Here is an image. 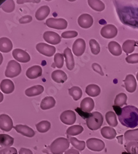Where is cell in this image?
I'll return each instance as SVG.
<instances>
[{
  "label": "cell",
  "mask_w": 138,
  "mask_h": 154,
  "mask_svg": "<svg viewBox=\"0 0 138 154\" xmlns=\"http://www.w3.org/2000/svg\"><path fill=\"white\" fill-rule=\"evenodd\" d=\"M117 115L123 126L130 128H134L138 126V109L135 106H125L120 109Z\"/></svg>",
  "instance_id": "obj_1"
},
{
  "label": "cell",
  "mask_w": 138,
  "mask_h": 154,
  "mask_svg": "<svg viewBox=\"0 0 138 154\" xmlns=\"http://www.w3.org/2000/svg\"><path fill=\"white\" fill-rule=\"evenodd\" d=\"M70 142L65 137H58L55 139L49 146V149L53 154H62L69 148Z\"/></svg>",
  "instance_id": "obj_2"
},
{
  "label": "cell",
  "mask_w": 138,
  "mask_h": 154,
  "mask_svg": "<svg viewBox=\"0 0 138 154\" xmlns=\"http://www.w3.org/2000/svg\"><path fill=\"white\" fill-rule=\"evenodd\" d=\"M103 122L104 118L103 115L99 112H94L86 119V125L90 130L96 131L101 127Z\"/></svg>",
  "instance_id": "obj_3"
},
{
  "label": "cell",
  "mask_w": 138,
  "mask_h": 154,
  "mask_svg": "<svg viewBox=\"0 0 138 154\" xmlns=\"http://www.w3.org/2000/svg\"><path fill=\"white\" fill-rule=\"evenodd\" d=\"M22 68L20 63L14 60H10L6 67L5 71V76L8 78H14L21 73Z\"/></svg>",
  "instance_id": "obj_4"
},
{
  "label": "cell",
  "mask_w": 138,
  "mask_h": 154,
  "mask_svg": "<svg viewBox=\"0 0 138 154\" xmlns=\"http://www.w3.org/2000/svg\"><path fill=\"white\" fill-rule=\"evenodd\" d=\"M46 25L49 28L57 30H64L67 29L68 23L66 20L62 18H49L46 20Z\"/></svg>",
  "instance_id": "obj_5"
},
{
  "label": "cell",
  "mask_w": 138,
  "mask_h": 154,
  "mask_svg": "<svg viewBox=\"0 0 138 154\" xmlns=\"http://www.w3.org/2000/svg\"><path fill=\"white\" fill-rule=\"evenodd\" d=\"M86 146L91 151L101 152L105 148V143L101 139L90 138L86 140Z\"/></svg>",
  "instance_id": "obj_6"
},
{
  "label": "cell",
  "mask_w": 138,
  "mask_h": 154,
  "mask_svg": "<svg viewBox=\"0 0 138 154\" xmlns=\"http://www.w3.org/2000/svg\"><path fill=\"white\" fill-rule=\"evenodd\" d=\"M36 49L40 54L47 57L53 56L55 54L56 51L54 46H50L44 43H40L37 44L36 46Z\"/></svg>",
  "instance_id": "obj_7"
},
{
  "label": "cell",
  "mask_w": 138,
  "mask_h": 154,
  "mask_svg": "<svg viewBox=\"0 0 138 154\" xmlns=\"http://www.w3.org/2000/svg\"><path fill=\"white\" fill-rule=\"evenodd\" d=\"M60 120L65 125H72L76 122V113H75L74 111L71 110H66L60 114Z\"/></svg>",
  "instance_id": "obj_8"
},
{
  "label": "cell",
  "mask_w": 138,
  "mask_h": 154,
  "mask_svg": "<svg viewBox=\"0 0 138 154\" xmlns=\"http://www.w3.org/2000/svg\"><path fill=\"white\" fill-rule=\"evenodd\" d=\"M118 33L117 28L112 24H108L104 26L101 30V35L106 39L115 38Z\"/></svg>",
  "instance_id": "obj_9"
},
{
  "label": "cell",
  "mask_w": 138,
  "mask_h": 154,
  "mask_svg": "<svg viewBox=\"0 0 138 154\" xmlns=\"http://www.w3.org/2000/svg\"><path fill=\"white\" fill-rule=\"evenodd\" d=\"M13 127V122L9 115L6 114L0 115V129L2 131L9 132Z\"/></svg>",
  "instance_id": "obj_10"
},
{
  "label": "cell",
  "mask_w": 138,
  "mask_h": 154,
  "mask_svg": "<svg viewBox=\"0 0 138 154\" xmlns=\"http://www.w3.org/2000/svg\"><path fill=\"white\" fill-rule=\"evenodd\" d=\"M86 49V42L82 38H78L73 44L72 51L74 55L80 57L83 54Z\"/></svg>",
  "instance_id": "obj_11"
},
{
  "label": "cell",
  "mask_w": 138,
  "mask_h": 154,
  "mask_svg": "<svg viewBox=\"0 0 138 154\" xmlns=\"http://www.w3.org/2000/svg\"><path fill=\"white\" fill-rule=\"evenodd\" d=\"M12 56L18 62L22 63L29 62L31 58L28 53L21 49H15L12 51Z\"/></svg>",
  "instance_id": "obj_12"
},
{
  "label": "cell",
  "mask_w": 138,
  "mask_h": 154,
  "mask_svg": "<svg viewBox=\"0 0 138 154\" xmlns=\"http://www.w3.org/2000/svg\"><path fill=\"white\" fill-rule=\"evenodd\" d=\"M61 38L59 34L52 31H47L43 33L44 41L53 45L59 44L61 42Z\"/></svg>",
  "instance_id": "obj_13"
},
{
  "label": "cell",
  "mask_w": 138,
  "mask_h": 154,
  "mask_svg": "<svg viewBox=\"0 0 138 154\" xmlns=\"http://www.w3.org/2000/svg\"><path fill=\"white\" fill-rule=\"evenodd\" d=\"M94 22L93 17L88 14H83L78 18V23L79 26L83 29H86L90 28Z\"/></svg>",
  "instance_id": "obj_14"
},
{
  "label": "cell",
  "mask_w": 138,
  "mask_h": 154,
  "mask_svg": "<svg viewBox=\"0 0 138 154\" xmlns=\"http://www.w3.org/2000/svg\"><path fill=\"white\" fill-rule=\"evenodd\" d=\"M123 82L125 89L128 93H133L136 91L137 88V82L135 77L133 75L129 74L127 75L126 78H125Z\"/></svg>",
  "instance_id": "obj_15"
},
{
  "label": "cell",
  "mask_w": 138,
  "mask_h": 154,
  "mask_svg": "<svg viewBox=\"0 0 138 154\" xmlns=\"http://www.w3.org/2000/svg\"><path fill=\"white\" fill-rule=\"evenodd\" d=\"M14 128L18 133H20L24 136L32 137L35 135V133L33 130L27 125H17L14 127Z\"/></svg>",
  "instance_id": "obj_16"
},
{
  "label": "cell",
  "mask_w": 138,
  "mask_h": 154,
  "mask_svg": "<svg viewBox=\"0 0 138 154\" xmlns=\"http://www.w3.org/2000/svg\"><path fill=\"white\" fill-rule=\"evenodd\" d=\"M42 68L40 66H33L27 69L26 71V76L31 80L38 79L42 75Z\"/></svg>",
  "instance_id": "obj_17"
},
{
  "label": "cell",
  "mask_w": 138,
  "mask_h": 154,
  "mask_svg": "<svg viewBox=\"0 0 138 154\" xmlns=\"http://www.w3.org/2000/svg\"><path fill=\"white\" fill-rule=\"evenodd\" d=\"M0 89L3 93L9 94L14 91L15 86L14 83L11 80L5 79L2 80L0 84Z\"/></svg>",
  "instance_id": "obj_18"
},
{
  "label": "cell",
  "mask_w": 138,
  "mask_h": 154,
  "mask_svg": "<svg viewBox=\"0 0 138 154\" xmlns=\"http://www.w3.org/2000/svg\"><path fill=\"white\" fill-rule=\"evenodd\" d=\"M64 56L66 59V67L68 70H72L75 67V60L71 49L67 48L64 51Z\"/></svg>",
  "instance_id": "obj_19"
},
{
  "label": "cell",
  "mask_w": 138,
  "mask_h": 154,
  "mask_svg": "<svg viewBox=\"0 0 138 154\" xmlns=\"http://www.w3.org/2000/svg\"><path fill=\"white\" fill-rule=\"evenodd\" d=\"M94 102L90 97L83 99L80 103V109L84 112H90L94 108Z\"/></svg>",
  "instance_id": "obj_20"
},
{
  "label": "cell",
  "mask_w": 138,
  "mask_h": 154,
  "mask_svg": "<svg viewBox=\"0 0 138 154\" xmlns=\"http://www.w3.org/2000/svg\"><path fill=\"white\" fill-rule=\"evenodd\" d=\"M12 42L6 37H2L0 38V51L2 53H9L12 49Z\"/></svg>",
  "instance_id": "obj_21"
},
{
  "label": "cell",
  "mask_w": 138,
  "mask_h": 154,
  "mask_svg": "<svg viewBox=\"0 0 138 154\" xmlns=\"http://www.w3.org/2000/svg\"><path fill=\"white\" fill-rule=\"evenodd\" d=\"M51 78L56 83H64L67 80V75L64 71L57 70L52 73Z\"/></svg>",
  "instance_id": "obj_22"
},
{
  "label": "cell",
  "mask_w": 138,
  "mask_h": 154,
  "mask_svg": "<svg viewBox=\"0 0 138 154\" xmlns=\"http://www.w3.org/2000/svg\"><path fill=\"white\" fill-rule=\"evenodd\" d=\"M44 89V87L42 85H35L27 89L25 94L28 97H34L42 94Z\"/></svg>",
  "instance_id": "obj_23"
},
{
  "label": "cell",
  "mask_w": 138,
  "mask_h": 154,
  "mask_svg": "<svg viewBox=\"0 0 138 154\" xmlns=\"http://www.w3.org/2000/svg\"><path fill=\"white\" fill-rule=\"evenodd\" d=\"M50 8L48 6H42L38 9L35 13V17L38 20H44L50 14Z\"/></svg>",
  "instance_id": "obj_24"
},
{
  "label": "cell",
  "mask_w": 138,
  "mask_h": 154,
  "mask_svg": "<svg viewBox=\"0 0 138 154\" xmlns=\"http://www.w3.org/2000/svg\"><path fill=\"white\" fill-rule=\"evenodd\" d=\"M55 106H56L55 99L51 96H48L42 99L40 104V108L42 110H45L52 109Z\"/></svg>",
  "instance_id": "obj_25"
},
{
  "label": "cell",
  "mask_w": 138,
  "mask_h": 154,
  "mask_svg": "<svg viewBox=\"0 0 138 154\" xmlns=\"http://www.w3.org/2000/svg\"><path fill=\"white\" fill-rule=\"evenodd\" d=\"M101 135L107 139H113L116 137L117 132L114 128L110 126H104L101 130Z\"/></svg>",
  "instance_id": "obj_26"
},
{
  "label": "cell",
  "mask_w": 138,
  "mask_h": 154,
  "mask_svg": "<svg viewBox=\"0 0 138 154\" xmlns=\"http://www.w3.org/2000/svg\"><path fill=\"white\" fill-rule=\"evenodd\" d=\"M109 52L115 56H119L122 54V49L120 45L116 42H110L108 45Z\"/></svg>",
  "instance_id": "obj_27"
},
{
  "label": "cell",
  "mask_w": 138,
  "mask_h": 154,
  "mask_svg": "<svg viewBox=\"0 0 138 154\" xmlns=\"http://www.w3.org/2000/svg\"><path fill=\"white\" fill-rule=\"evenodd\" d=\"M86 93L89 96L97 97L101 93V88L97 85H89L86 88Z\"/></svg>",
  "instance_id": "obj_28"
},
{
  "label": "cell",
  "mask_w": 138,
  "mask_h": 154,
  "mask_svg": "<svg viewBox=\"0 0 138 154\" xmlns=\"http://www.w3.org/2000/svg\"><path fill=\"white\" fill-rule=\"evenodd\" d=\"M14 138L10 136L8 134H0V143H1V146L6 147H10L14 144Z\"/></svg>",
  "instance_id": "obj_29"
},
{
  "label": "cell",
  "mask_w": 138,
  "mask_h": 154,
  "mask_svg": "<svg viewBox=\"0 0 138 154\" xmlns=\"http://www.w3.org/2000/svg\"><path fill=\"white\" fill-rule=\"evenodd\" d=\"M136 42L133 40H128L125 41L122 45V49L127 54L133 53L135 49Z\"/></svg>",
  "instance_id": "obj_30"
},
{
  "label": "cell",
  "mask_w": 138,
  "mask_h": 154,
  "mask_svg": "<svg viewBox=\"0 0 138 154\" xmlns=\"http://www.w3.org/2000/svg\"><path fill=\"white\" fill-rule=\"evenodd\" d=\"M87 3L90 8L96 11L101 12L105 9L104 3L99 0H88Z\"/></svg>",
  "instance_id": "obj_31"
},
{
  "label": "cell",
  "mask_w": 138,
  "mask_h": 154,
  "mask_svg": "<svg viewBox=\"0 0 138 154\" xmlns=\"http://www.w3.org/2000/svg\"><path fill=\"white\" fill-rule=\"evenodd\" d=\"M68 139L70 144L77 150L80 151H82L86 147L85 142L83 140H79L76 137H68Z\"/></svg>",
  "instance_id": "obj_32"
},
{
  "label": "cell",
  "mask_w": 138,
  "mask_h": 154,
  "mask_svg": "<svg viewBox=\"0 0 138 154\" xmlns=\"http://www.w3.org/2000/svg\"><path fill=\"white\" fill-rule=\"evenodd\" d=\"M106 119L107 123L111 127H116L118 125V121L117 119V115L115 112L109 111L106 114Z\"/></svg>",
  "instance_id": "obj_33"
},
{
  "label": "cell",
  "mask_w": 138,
  "mask_h": 154,
  "mask_svg": "<svg viewBox=\"0 0 138 154\" xmlns=\"http://www.w3.org/2000/svg\"><path fill=\"white\" fill-rule=\"evenodd\" d=\"M69 93L75 101L81 99L83 95L81 89L78 86H73L69 89Z\"/></svg>",
  "instance_id": "obj_34"
},
{
  "label": "cell",
  "mask_w": 138,
  "mask_h": 154,
  "mask_svg": "<svg viewBox=\"0 0 138 154\" xmlns=\"http://www.w3.org/2000/svg\"><path fill=\"white\" fill-rule=\"evenodd\" d=\"M51 123L47 120H43L36 125V128L37 131L41 133L48 132L50 129H51Z\"/></svg>",
  "instance_id": "obj_35"
},
{
  "label": "cell",
  "mask_w": 138,
  "mask_h": 154,
  "mask_svg": "<svg viewBox=\"0 0 138 154\" xmlns=\"http://www.w3.org/2000/svg\"><path fill=\"white\" fill-rule=\"evenodd\" d=\"M124 139L126 140L131 142V141H138V128L134 130H128L124 133Z\"/></svg>",
  "instance_id": "obj_36"
},
{
  "label": "cell",
  "mask_w": 138,
  "mask_h": 154,
  "mask_svg": "<svg viewBox=\"0 0 138 154\" xmlns=\"http://www.w3.org/2000/svg\"><path fill=\"white\" fill-rule=\"evenodd\" d=\"M127 99L128 97L126 94L123 93H119L115 97V99L114 100V105L115 106H117L119 107H122L124 105L127 104Z\"/></svg>",
  "instance_id": "obj_37"
},
{
  "label": "cell",
  "mask_w": 138,
  "mask_h": 154,
  "mask_svg": "<svg viewBox=\"0 0 138 154\" xmlns=\"http://www.w3.org/2000/svg\"><path fill=\"white\" fill-rule=\"evenodd\" d=\"M83 130L84 129L82 126L77 125L68 128L66 131V133L68 136H77L81 134Z\"/></svg>",
  "instance_id": "obj_38"
},
{
  "label": "cell",
  "mask_w": 138,
  "mask_h": 154,
  "mask_svg": "<svg viewBox=\"0 0 138 154\" xmlns=\"http://www.w3.org/2000/svg\"><path fill=\"white\" fill-rule=\"evenodd\" d=\"M124 148L130 154H138V142L136 141L127 143L125 144Z\"/></svg>",
  "instance_id": "obj_39"
},
{
  "label": "cell",
  "mask_w": 138,
  "mask_h": 154,
  "mask_svg": "<svg viewBox=\"0 0 138 154\" xmlns=\"http://www.w3.org/2000/svg\"><path fill=\"white\" fill-rule=\"evenodd\" d=\"M1 8L7 13H11L15 9V3L12 0H7L1 5Z\"/></svg>",
  "instance_id": "obj_40"
},
{
  "label": "cell",
  "mask_w": 138,
  "mask_h": 154,
  "mask_svg": "<svg viewBox=\"0 0 138 154\" xmlns=\"http://www.w3.org/2000/svg\"><path fill=\"white\" fill-rule=\"evenodd\" d=\"M89 44L91 53L94 55H97L100 53V51H101V48H100V45L94 39H91L90 40Z\"/></svg>",
  "instance_id": "obj_41"
},
{
  "label": "cell",
  "mask_w": 138,
  "mask_h": 154,
  "mask_svg": "<svg viewBox=\"0 0 138 154\" xmlns=\"http://www.w3.org/2000/svg\"><path fill=\"white\" fill-rule=\"evenodd\" d=\"M64 55L60 53H57L55 54L54 57V66L59 69H61L64 66Z\"/></svg>",
  "instance_id": "obj_42"
},
{
  "label": "cell",
  "mask_w": 138,
  "mask_h": 154,
  "mask_svg": "<svg viewBox=\"0 0 138 154\" xmlns=\"http://www.w3.org/2000/svg\"><path fill=\"white\" fill-rule=\"evenodd\" d=\"M78 36V32L74 30L66 31L61 34V37L66 39H69V38H73Z\"/></svg>",
  "instance_id": "obj_43"
},
{
  "label": "cell",
  "mask_w": 138,
  "mask_h": 154,
  "mask_svg": "<svg viewBox=\"0 0 138 154\" xmlns=\"http://www.w3.org/2000/svg\"><path fill=\"white\" fill-rule=\"evenodd\" d=\"M0 154H18L17 150L14 147H6L0 150Z\"/></svg>",
  "instance_id": "obj_44"
},
{
  "label": "cell",
  "mask_w": 138,
  "mask_h": 154,
  "mask_svg": "<svg viewBox=\"0 0 138 154\" xmlns=\"http://www.w3.org/2000/svg\"><path fill=\"white\" fill-rule=\"evenodd\" d=\"M126 61L129 63H138V53L131 54L126 57Z\"/></svg>",
  "instance_id": "obj_45"
},
{
  "label": "cell",
  "mask_w": 138,
  "mask_h": 154,
  "mask_svg": "<svg viewBox=\"0 0 138 154\" xmlns=\"http://www.w3.org/2000/svg\"><path fill=\"white\" fill-rule=\"evenodd\" d=\"M92 69L97 73L100 74L101 76H104V72L103 70L102 67H101V66L99 64L97 63H93L92 64Z\"/></svg>",
  "instance_id": "obj_46"
},
{
  "label": "cell",
  "mask_w": 138,
  "mask_h": 154,
  "mask_svg": "<svg viewBox=\"0 0 138 154\" xmlns=\"http://www.w3.org/2000/svg\"><path fill=\"white\" fill-rule=\"evenodd\" d=\"M19 23L21 24L25 23H29L32 21V17L31 16H24L19 19Z\"/></svg>",
  "instance_id": "obj_47"
},
{
  "label": "cell",
  "mask_w": 138,
  "mask_h": 154,
  "mask_svg": "<svg viewBox=\"0 0 138 154\" xmlns=\"http://www.w3.org/2000/svg\"><path fill=\"white\" fill-rule=\"evenodd\" d=\"M19 154H33L32 151L29 149L21 148L19 151Z\"/></svg>",
  "instance_id": "obj_48"
},
{
  "label": "cell",
  "mask_w": 138,
  "mask_h": 154,
  "mask_svg": "<svg viewBox=\"0 0 138 154\" xmlns=\"http://www.w3.org/2000/svg\"><path fill=\"white\" fill-rule=\"evenodd\" d=\"M64 154H80V152L78 150H77L76 149L71 148V149L67 150L66 152H65Z\"/></svg>",
  "instance_id": "obj_49"
},
{
  "label": "cell",
  "mask_w": 138,
  "mask_h": 154,
  "mask_svg": "<svg viewBox=\"0 0 138 154\" xmlns=\"http://www.w3.org/2000/svg\"><path fill=\"white\" fill-rule=\"evenodd\" d=\"M123 135H121V136H117V138L118 139V142L119 144H123Z\"/></svg>",
  "instance_id": "obj_50"
},
{
  "label": "cell",
  "mask_w": 138,
  "mask_h": 154,
  "mask_svg": "<svg viewBox=\"0 0 138 154\" xmlns=\"http://www.w3.org/2000/svg\"><path fill=\"white\" fill-rule=\"evenodd\" d=\"M136 79H137V82H138V72H137V74H136Z\"/></svg>",
  "instance_id": "obj_51"
},
{
  "label": "cell",
  "mask_w": 138,
  "mask_h": 154,
  "mask_svg": "<svg viewBox=\"0 0 138 154\" xmlns=\"http://www.w3.org/2000/svg\"><path fill=\"white\" fill-rule=\"evenodd\" d=\"M1 95H2V100L0 101V102H2V100H3V94H2V93L1 94Z\"/></svg>",
  "instance_id": "obj_52"
}]
</instances>
